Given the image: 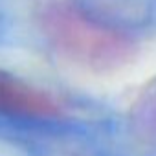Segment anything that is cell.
<instances>
[{
	"label": "cell",
	"mask_w": 156,
	"mask_h": 156,
	"mask_svg": "<svg viewBox=\"0 0 156 156\" xmlns=\"http://www.w3.org/2000/svg\"><path fill=\"white\" fill-rule=\"evenodd\" d=\"M0 114L24 119H51L62 114V107L50 92L0 70Z\"/></svg>",
	"instance_id": "cell-2"
},
{
	"label": "cell",
	"mask_w": 156,
	"mask_h": 156,
	"mask_svg": "<svg viewBox=\"0 0 156 156\" xmlns=\"http://www.w3.org/2000/svg\"><path fill=\"white\" fill-rule=\"evenodd\" d=\"M42 28L64 57L94 72L119 70L134 55V42L127 35L85 17L72 6H50L42 15Z\"/></svg>",
	"instance_id": "cell-1"
}]
</instances>
